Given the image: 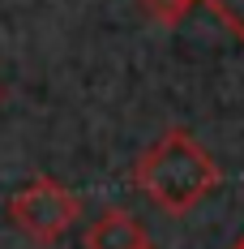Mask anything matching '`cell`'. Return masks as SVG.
Returning a JSON list of instances; mask_svg holds the SVG:
<instances>
[{"label":"cell","instance_id":"1","mask_svg":"<svg viewBox=\"0 0 244 249\" xmlns=\"http://www.w3.org/2000/svg\"><path fill=\"white\" fill-rule=\"evenodd\" d=\"M137 185L163 211H189L219 185V168L189 133L171 129L159 146H150L137 163Z\"/></svg>","mask_w":244,"mask_h":249},{"label":"cell","instance_id":"2","mask_svg":"<svg viewBox=\"0 0 244 249\" xmlns=\"http://www.w3.org/2000/svg\"><path fill=\"white\" fill-rule=\"evenodd\" d=\"M77 211H81V202L60 180H51V176H34L30 185H22L9 198V219L22 228L30 241H39V245L60 241L77 224Z\"/></svg>","mask_w":244,"mask_h":249},{"label":"cell","instance_id":"3","mask_svg":"<svg viewBox=\"0 0 244 249\" xmlns=\"http://www.w3.org/2000/svg\"><path fill=\"white\" fill-rule=\"evenodd\" d=\"M86 249H150V241H146V232H142V224L133 215L107 211V215H98V224H90Z\"/></svg>","mask_w":244,"mask_h":249},{"label":"cell","instance_id":"4","mask_svg":"<svg viewBox=\"0 0 244 249\" xmlns=\"http://www.w3.org/2000/svg\"><path fill=\"white\" fill-rule=\"evenodd\" d=\"M146 4L150 18H159V22H176V18H184V9L197 4V0H142Z\"/></svg>","mask_w":244,"mask_h":249},{"label":"cell","instance_id":"5","mask_svg":"<svg viewBox=\"0 0 244 249\" xmlns=\"http://www.w3.org/2000/svg\"><path fill=\"white\" fill-rule=\"evenodd\" d=\"M210 4H214V13H219L231 30L244 35V0H210Z\"/></svg>","mask_w":244,"mask_h":249}]
</instances>
